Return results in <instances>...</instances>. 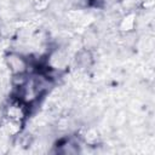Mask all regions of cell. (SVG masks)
I'll return each mask as SVG.
<instances>
[{
	"instance_id": "6da1fadb",
	"label": "cell",
	"mask_w": 155,
	"mask_h": 155,
	"mask_svg": "<svg viewBox=\"0 0 155 155\" xmlns=\"http://www.w3.org/2000/svg\"><path fill=\"white\" fill-rule=\"evenodd\" d=\"M10 67L16 73H22L25 68V63L21 57H12L10 58Z\"/></svg>"
}]
</instances>
